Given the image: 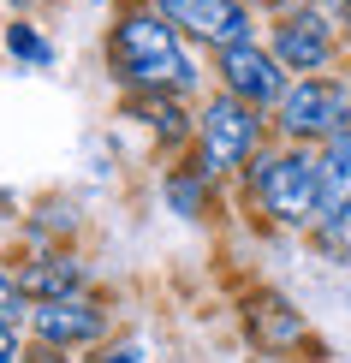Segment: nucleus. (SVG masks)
<instances>
[{"label": "nucleus", "instance_id": "obj_1", "mask_svg": "<svg viewBox=\"0 0 351 363\" xmlns=\"http://www.w3.org/2000/svg\"><path fill=\"white\" fill-rule=\"evenodd\" d=\"M108 60H113L119 84H126L131 96H191V89L203 84L196 60L185 54L179 30L155 12V0H149V6H126L113 18Z\"/></svg>", "mask_w": 351, "mask_h": 363}, {"label": "nucleus", "instance_id": "obj_2", "mask_svg": "<svg viewBox=\"0 0 351 363\" xmlns=\"http://www.w3.org/2000/svg\"><path fill=\"white\" fill-rule=\"evenodd\" d=\"M244 185L274 226H292V233L310 226L316 233V149H298V143L256 149L244 161Z\"/></svg>", "mask_w": 351, "mask_h": 363}, {"label": "nucleus", "instance_id": "obj_3", "mask_svg": "<svg viewBox=\"0 0 351 363\" xmlns=\"http://www.w3.org/2000/svg\"><path fill=\"white\" fill-rule=\"evenodd\" d=\"M280 131V143L298 149H322L328 138L351 131V78L322 72V78H292V89L280 96V108L268 119Z\"/></svg>", "mask_w": 351, "mask_h": 363}, {"label": "nucleus", "instance_id": "obj_4", "mask_svg": "<svg viewBox=\"0 0 351 363\" xmlns=\"http://www.w3.org/2000/svg\"><path fill=\"white\" fill-rule=\"evenodd\" d=\"M268 138V113H256V108H244V101L233 96H208L203 108H196V167H203L208 179H221V173H238L244 161L262 149Z\"/></svg>", "mask_w": 351, "mask_h": 363}, {"label": "nucleus", "instance_id": "obj_5", "mask_svg": "<svg viewBox=\"0 0 351 363\" xmlns=\"http://www.w3.org/2000/svg\"><path fill=\"white\" fill-rule=\"evenodd\" d=\"M268 54L280 60L292 78H322L340 60V30H333V12L316 6H280L268 18Z\"/></svg>", "mask_w": 351, "mask_h": 363}, {"label": "nucleus", "instance_id": "obj_6", "mask_svg": "<svg viewBox=\"0 0 351 363\" xmlns=\"http://www.w3.org/2000/svg\"><path fill=\"white\" fill-rule=\"evenodd\" d=\"M215 78H221V96H233V101H244V108H256V113H274L280 96L292 89V72H286L280 60L268 54V42H256V36L215 54Z\"/></svg>", "mask_w": 351, "mask_h": 363}, {"label": "nucleus", "instance_id": "obj_7", "mask_svg": "<svg viewBox=\"0 0 351 363\" xmlns=\"http://www.w3.org/2000/svg\"><path fill=\"white\" fill-rule=\"evenodd\" d=\"M155 12L179 36L191 42H208V48H233V42H250L256 36V12L250 0H155Z\"/></svg>", "mask_w": 351, "mask_h": 363}, {"label": "nucleus", "instance_id": "obj_8", "mask_svg": "<svg viewBox=\"0 0 351 363\" xmlns=\"http://www.w3.org/2000/svg\"><path fill=\"white\" fill-rule=\"evenodd\" d=\"M351 226V131L316 149V233L340 245Z\"/></svg>", "mask_w": 351, "mask_h": 363}, {"label": "nucleus", "instance_id": "obj_9", "mask_svg": "<svg viewBox=\"0 0 351 363\" xmlns=\"http://www.w3.org/2000/svg\"><path fill=\"white\" fill-rule=\"evenodd\" d=\"M30 334H36V345H54V352L101 345V334H108V310H101L96 298L72 292V298H54V304L30 310Z\"/></svg>", "mask_w": 351, "mask_h": 363}, {"label": "nucleus", "instance_id": "obj_10", "mask_svg": "<svg viewBox=\"0 0 351 363\" xmlns=\"http://www.w3.org/2000/svg\"><path fill=\"white\" fill-rule=\"evenodd\" d=\"M250 334L262 352H292V345H303V315L286 304V298H274V292H256L250 298Z\"/></svg>", "mask_w": 351, "mask_h": 363}, {"label": "nucleus", "instance_id": "obj_11", "mask_svg": "<svg viewBox=\"0 0 351 363\" xmlns=\"http://www.w3.org/2000/svg\"><path fill=\"white\" fill-rule=\"evenodd\" d=\"M18 286L30 292V304H54V298H72L84 286V268L78 256H36L18 268Z\"/></svg>", "mask_w": 351, "mask_h": 363}, {"label": "nucleus", "instance_id": "obj_12", "mask_svg": "<svg viewBox=\"0 0 351 363\" xmlns=\"http://www.w3.org/2000/svg\"><path fill=\"white\" fill-rule=\"evenodd\" d=\"M131 119H143L161 143L196 138V113H185V96H131Z\"/></svg>", "mask_w": 351, "mask_h": 363}, {"label": "nucleus", "instance_id": "obj_13", "mask_svg": "<svg viewBox=\"0 0 351 363\" xmlns=\"http://www.w3.org/2000/svg\"><path fill=\"white\" fill-rule=\"evenodd\" d=\"M208 185H215V179L196 167V161H191V167H173V173H167V196H173L179 215H203V208H208Z\"/></svg>", "mask_w": 351, "mask_h": 363}, {"label": "nucleus", "instance_id": "obj_14", "mask_svg": "<svg viewBox=\"0 0 351 363\" xmlns=\"http://www.w3.org/2000/svg\"><path fill=\"white\" fill-rule=\"evenodd\" d=\"M6 54L12 60H30V66H54V48L42 42V30L30 24V18H12L6 24Z\"/></svg>", "mask_w": 351, "mask_h": 363}, {"label": "nucleus", "instance_id": "obj_15", "mask_svg": "<svg viewBox=\"0 0 351 363\" xmlns=\"http://www.w3.org/2000/svg\"><path fill=\"white\" fill-rule=\"evenodd\" d=\"M30 292L18 286V274H6V268H0V328H12V334H24L30 328Z\"/></svg>", "mask_w": 351, "mask_h": 363}, {"label": "nucleus", "instance_id": "obj_16", "mask_svg": "<svg viewBox=\"0 0 351 363\" xmlns=\"http://www.w3.org/2000/svg\"><path fill=\"white\" fill-rule=\"evenodd\" d=\"M84 363H143V345L137 340H101Z\"/></svg>", "mask_w": 351, "mask_h": 363}, {"label": "nucleus", "instance_id": "obj_17", "mask_svg": "<svg viewBox=\"0 0 351 363\" xmlns=\"http://www.w3.org/2000/svg\"><path fill=\"white\" fill-rule=\"evenodd\" d=\"M18 363H66V352H54V345H30Z\"/></svg>", "mask_w": 351, "mask_h": 363}, {"label": "nucleus", "instance_id": "obj_18", "mask_svg": "<svg viewBox=\"0 0 351 363\" xmlns=\"http://www.w3.org/2000/svg\"><path fill=\"white\" fill-rule=\"evenodd\" d=\"M0 363H18V334L12 328H0Z\"/></svg>", "mask_w": 351, "mask_h": 363}, {"label": "nucleus", "instance_id": "obj_19", "mask_svg": "<svg viewBox=\"0 0 351 363\" xmlns=\"http://www.w3.org/2000/svg\"><path fill=\"white\" fill-rule=\"evenodd\" d=\"M286 6H316V12H340L345 0H286Z\"/></svg>", "mask_w": 351, "mask_h": 363}]
</instances>
